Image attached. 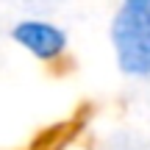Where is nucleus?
I'll return each instance as SVG.
<instances>
[{
	"mask_svg": "<svg viewBox=\"0 0 150 150\" xmlns=\"http://www.w3.org/2000/svg\"><path fill=\"white\" fill-rule=\"evenodd\" d=\"M111 45L125 75H150V0H120L111 20Z\"/></svg>",
	"mask_w": 150,
	"mask_h": 150,
	"instance_id": "obj_1",
	"label": "nucleus"
},
{
	"mask_svg": "<svg viewBox=\"0 0 150 150\" xmlns=\"http://www.w3.org/2000/svg\"><path fill=\"white\" fill-rule=\"evenodd\" d=\"M11 42L17 47H22L28 56H33L36 61H59L70 47V39L59 25L47 20H20L11 28Z\"/></svg>",
	"mask_w": 150,
	"mask_h": 150,
	"instance_id": "obj_2",
	"label": "nucleus"
}]
</instances>
